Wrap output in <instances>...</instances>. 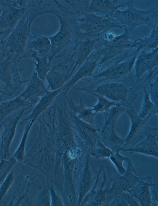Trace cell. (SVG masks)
I'll return each mask as SVG.
<instances>
[{
	"mask_svg": "<svg viewBox=\"0 0 158 206\" xmlns=\"http://www.w3.org/2000/svg\"><path fill=\"white\" fill-rule=\"evenodd\" d=\"M124 31L118 35L114 33H106L98 39L94 51L100 57L94 72H98L108 66L126 60L138 54L135 39Z\"/></svg>",
	"mask_w": 158,
	"mask_h": 206,
	"instance_id": "1",
	"label": "cell"
},
{
	"mask_svg": "<svg viewBox=\"0 0 158 206\" xmlns=\"http://www.w3.org/2000/svg\"><path fill=\"white\" fill-rule=\"evenodd\" d=\"M69 22L75 36L80 40L98 38L114 28L123 30L121 24L115 19L98 15L89 11L75 12Z\"/></svg>",
	"mask_w": 158,
	"mask_h": 206,
	"instance_id": "2",
	"label": "cell"
},
{
	"mask_svg": "<svg viewBox=\"0 0 158 206\" xmlns=\"http://www.w3.org/2000/svg\"><path fill=\"white\" fill-rule=\"evenodd\" d=\"M134 80L128 76L123 81L104 82L95 86H88L75 89L101 95L109 100L120 103L125 108L132 104L137 97L138 90Z\"/></svg>",
	"mask_w": 158,
	"mask_h": 206,
	"instance_id": "3",
	"label": "cell"
},
{
	"mask_svg": "<svg viewBox=\"0 0 158 206\" xmlns=\"http://www.w3.org/2000/svg\"><path fill=\"white\" fill-rule=\"evenodd\" d=\"M126 8L118 10L112 18L117 20L122 25L123 30L130 34L136 27L143 25L153 28L158 25V11L155 8L147 10H141L136 8L134 1L126 2Z\"/></svg>",
	"mask_w": 158,
	"mask_h": 206,
	"instance_id": "4",
	"label": "cell"
},
{
	"mask_svg": "<svg viewBox=\"0 0 158 206\" xmlns=\"http://www.w3.org/2000/svg\"><path fill=\"white\" fill-rule=\"evenodd\" d=\"M25 14L2 43L1 51L18 63L24 58L28 40L31 35Z\"/></svg>",
	"mask_w": 158,
	"mask_h": 206,
	"instance_id": "5",
	"label": "cell"
},
{
	"mask_svg": "<svg viewBox=\"0 0 158 206\" xmlns=\"http://www.w3.org/2000/svg\"><path fill=\"white\" fill-rule=\"evenodd\" d=\"M60 23L59 28L53 35L49 37L51 47L48 56L49 62L64 58L74 44L77 38L69 23L58 14H55Z\"/></svg>",
	"mask_w": 158,
	"mask_h": 206,
	"instance_id": "6",
	"label": "cell"
},
{
	"mask_svg": "<svg viewBox=\"0 0 158 206\" xmlns=\"http://www.w3.org/2000/svg\"><path fill=\"white\" fill-rule=\"evenodd\" d=\"M138 54L122 62L112 64L83 80L90 82V85L92 86L106 82L123 81L132 72Z\"/></svg>",
	"mask_w": 158,
	"mask_h": 206,
	"instance_id": "7",
	"label": "cell"
},
{
	"mask_svg": "<svg viewBox=\"0 0 158 206\" xmlns=\"http://www.w3.org/2000/svg\"><path fill=\"white\" fill-rule=\"evenodd\" d=\"M19 63L7 56L1 51L0 52V83L5 86L7 96H11L20 88L26 80H22L19 73L23 68L18 67Z\"/></svg>",
	"mask_w": 158,
	"mask_h": 206,
	"instance_id": "8",
	"label": "cell"
},
{
	"mask_svg": "<svg viewBox=\"0 0 158 206\" xmlns=\"http://www.w3.org/2000/svg\"><path fill=\"white\" fill-rule=\"evenodd\" d=\"M126 108L125 112L129 117L131 125L128 133L124 138L125 143L123 149L128 146L131 147L149 135L158 132V128L148 126L146 122L139 117L132 104Z\"/></svg>",
	"mask_w": 158,
	"mask_h": 206,
	"instance_id": "9",
	"label": "cell"
},
{
	"mask_svg": "<svg viewBox=\"0 0 158 206\" xmlns=\"http://www.w3.org/2000/svg\"><path fill=\"white\" fill-rule=\"evenodd\" d=\"M126 171L123 175L115 171L112 177L111 186L107 194L109 204L115 196L134 187L140 180L139 177L134 168L131 160L129 159Z\"/></svg>",
	"mask_w": 158,
	"mask_h": 206,
	"instance_id": "10",
	"label": "cell"
},
{
	"mask_svg": "<svg viewBox=\"0 0 158 206\" xmlns=\"http://www.w3.org/2000/svg\"><path fill=\"white\" fill-rule=\"evenodd\" d=\"M29 107L22 108L3 119L0 135V155L2 159H7L11 157L10 147L15 135L17 125L23 115L27 113L25 111Z\"/></svg>",
	"mask_w": 158,
	"mask_h": 206,
	"instance_id": "11",
	"label": "cell"
},
{
	"mask_svg": "<svg viewBox=\"0 0 158 206\" xmlns=\"http://www.w3.org/2000/svg\"><path fill=\"white\" fill-rule=\"evenodd\" d=\"M113 175L109 167L101 165L91 193L90 206H108L107 194L111 186Z\"/></svg>",
	"mask_w": 158,
	"mask_h": 206,
	"instance_id": "12",
	"label": "cell"
},
{
	"mask_svg": "<svg viewBox=\"0 0 158 206\" xmlns=\"http://www.w3.org/2000/svg\"><path fill=\"white\" fill-rule=\"evenodd\" d=\"M65 7L56 0H28L25 14L29 28L31 29L32 22L38 17L49 13L60 15L64 11Z\"/></svg>",
	"mask_w": 158,
	"mask_h": 206,
	"instance_id": "13",
	"label": "cell"
},
{
	"mask_svg": "<svg viewBox=\"0 0 158 206\" xmlns=\"http://www.w3.org/2000/svg\"><path fill=\"white\" fill-rule=\"evenodd\" d=\"M158 48L149 51L142 49L139 52L133 68V76L137 81L145 73L158 67Z\"/></svg>",
	"mask_w": 158,
	"mask_h": 206,
	"instance_id": "14",
	"label": "cell"
},
{
	"mask_svg": "<svg viewBox=\"0 0 158 206\" xmlns=\"http://www.w3.org/2000/svg\"><path fill=\"white\" fill-rule=\"evenodd\" d=\"M100 59L99 56L92 52L86 60L63 86L61 90L68 93L80 80L92 76L99 65Z\"/></svg>",
	"mask_w": 158,
	"mask_h": 206,
	"instance_id": "15",
	"label": "cell"
},
{
	"mask_svg": "<svg viewBox=\"0 0 158 206\" xmlns=\"http://www.w3.org/2000/svg\"><path fill=\"white\" fill-rule=\"evenodd\" d=\"M97 40L98 38L85 40L77 38L68 53L74 64V74L94 50Z\"/></svg>",
	"mask_w": 158,
	"mask_h": 206,
	"instance_id": "16",
	"label": "cell"
},
{
	"mask_svg": "<svg viewBox=\"0 0 158 206\" xmlns=\"http://www.w3.org/2000/svg\"><path fill=\"white\" fill-rule=\"evenodd\" d=\"M25 80V88L19 95L25 100H29L34 104L37 103L41 97L49 91L46 88L44 82L39 78L35 70Z\"/></svg>",
	"mask_w": 158,
	"mask_h": 206,
	"instance_id": "17",
	"label": "cell"
},
{
	"mask_svg": "<svg viewBox=\"0 0 158 206\" xmlns=\"http://www.w3.org/2000/svg\"><path fill=\"white\" fill-rule=\"evenodd\" d=\"M0 30L12 31L24 15L26 10L9 5L6 0H1Z\"/></svg>",
	"mask_w": 158,
	"mask_h": 206,
	"instance_id": "18",
	"label": "cell"
},
{
	"mask_svg": "<svg viewBox=\"0 0 158 206\" xmlns=\"http://www.w3.org/2000/svg\"><path fill=\"white\" fill-rule=\"evenodd\" d=\"M157 185V184L153 183L151 176L141 177L138 183L126 192L134 197L140 206H150L152 201L150 187Z\"/></svg>",
	"mask_w": 158,
	"mask_h": 206,
	"instance_id": "19",
	"label": "cell"
},
{
	"mask_svg": "<svg viewBox=\"0 0 158 206\" xmlns=\"http://www.w3.org/2000/svg\"><path fill=\"white\" fill-rule=\"evenodd\" d=\"M50 47L48 37L40 35H31L27 41L24 58L48 56Z\"/></svg>",
	"mask_w": 158,
	"mask_h": 206,
	"instance_id": "20",
	"label": "cell"
},
{
	"mask_svg": "<svg viewBox=\"0 0 158 206\" xmlns=\"http://www.w3.org/2000/svg\"><path fill=\"white\" fill-rule=\"evenodd\" d=\"M72 120L74 129L91 147H94L100 138L101 129L97 125L89 124L76 117L73 113Z\"/></svg>",
	"mask_w": 158,
	"mask_h": 206,
	"instance_id": "21",
	"label": "cell"
},
{
	"mask_svg": "<svg viewBox=\"0 0 158 206\" xmlns=\"http://www.w3.org/2000/svg\"><path fill=\"white\" fill-rule=\"evenodd\" d=\"M126 6V2L120 0H93L90 1L88 10L98 15L112 18L116 11Z\"/></svg>",
	"mask_w": 158,
	"mask_h": 206,
	"instance_id": "22",
	"label": "cell"
},
{
	"mask_svg": "<svg viewBox=\"0 0 158 206\" xmlns=\"http://www.w3.org/2000/svg\"><path fill=\"white\" fill-rule=\"evenodd\" d=\"M121 150L129 154L140 153L158 158V133L151 134L131 147Z\"/></svg>",
	"mask_w": 158,
	"mask_h": 206,
	"instance_id": "23",
	"label": "cell"
},
{
	"mask_svg": "<svg viewBox=\"0 0 158 206\" xmlns=\"http://www.w3.org/2000/svg\"><path fill=\"white\" fill-rule=\"evenodd\" d=\"M115 127L109 125L103 126L100 134L102 142L113 153L120 152L125 143L124 138L117 134Z\"/></svg>",
	"mask_w": 158,
	"mask_h": 206,
	"instance_id": "24",
	"label": "cell"
},
{
	"mask_svg": "<svg viewBox=\"0 0 158 206\" xmlns=\"http://www.w3.org/2000/svg\"><path fill=\"white\" fill-rule=\"evenodd\" d=\"M61 89L62 88L55 90L49 91L41 97L32 110L31 114L19 124L24 125L30 121L34 122L39 116L52 104L56 97L61 92Z\"/></svg>",
	"mask_w": 158,
	"mask_h": 206,
	"instance_id": "25",
	"label": "cell"
},
{
	"mask_svg": "<svg viewBox=\"0 0 158 206\" xmlns=\"http://www.w3.org/2000/svg\"><path fill=\"white\" fill-rule=\"evenodd\" d=\"M34 104L29 100H25L18 96L9 100H4L0 103V120H2L19 109L29 107Z\"/></svg>",
	"mask_w": 158,
	"mask_h": 206,
	"instance_id": "26",
	"label": "cell"
},
{
	"mask_svg": "<svg viewBox=\"0 0 158 206\" xmlns=\"http://www.w3.org/2000/svg\"><path fill=\"white\" fill-rule=\"evenodd\" d=\"M69 103L71 110L76 117L86 122L93 124L96 113L91 108L86 107L80 98L78 105L75 104L72 98L69 99Z\"/></svg>",
	"mask_w": 158,
	"mask_h": 206,
	"instance_id": "27",
	"label": "cell"
},
{
	"mask_svg": "<svg viewBox=\"0 0 158 206\" xmlns=\"http://www.w3.org/2000/svg\"><path fill=\"white\" fill-rule=\"evenodd\" d=\"M70 79L68 75L54 69L51 66L46 76V80L48 88L52 91L62 88Z\"/></svg>",
	"mask_w": 158,
	"mask_h": 206,
	"instance_id": "28",
	"label": "cell"
},
{
	"mask_svg": "<svg viewBox=\"0 0 158 206\" xmlns=\"http://www.w3.org/2000/svg\"><path fill=\"white\" fill-rule=\"evenodd\" d=\"M141 90L143 92V97L138 114L140 117L147 122L152 116L155 114L157 115L158 106L151 101L146 88H143Z\"/></svg>",
	"mask_w": 158,
	"mask_h": 206,
	"instance_id": "29",
	"label": "cell"
},
{
	"mask_svg": "<svg viewBox=\"0 0 158 206\" xmlns=\"http://www.w3.org/2000/svg\"><path fill=\"white\" fill-rule=\"evenodd\" d=\"M158 25L155 26L147 36L144 38H136L137 50L140 51L142 49L151 51L158 48Z\"/></svg>",
	"mask_w": 158,
	"mask_h": 206,
	"instance_id": "30",
	"label": "cell"
},
{
	"mask_svg": "<svg viewBox=\"0 0 158 206\" xmlns=\"http://www.w3.org/2000/svg\"><path fill=\"white\" fill-rule=\"evenodd\" d=\"M126 109V108L119 103L102 113L104 119L103 126L110 125L115 126L117 120Z\"/></svg>",
	"mask_w": 158,
	"mask_h": 206,
	"instance_id": "31",
	"label": "cell"
},
{
	"mask_svg": "<svg viewBox=\"0 0 158 206\" xmlns=\"http://www.w3.org/2000/svg\"><path fill=\"white\" fill-rule=\"evenodd\" d=\"M33 59L36 61V62H33L35 66L34 70L39 78L44 82L50 70L51 63L49 62L47 56L41 57H35Z\"/></svg>",
	"mask_w": 158,
	"mask_h": 206,
	"instance_id": "32",
	"label": "cell"
},
{
	"mask_svg": "<svg viewBox=\"0 0 158 206\" xmlns=\"http://www.w3.org/2000/svg\"><path fill=\"white\" fill-rule=\"evenodd\" d=\"M34 122L30 121L25 124L26 126L20 144L15 152L13 157L19 164H21L24 160L25 157V144L29 132Z\"/></svg>",
	"mask_w": 158,
	"mask_h": 206,
	"instance_id": "33",
	"label": "cell"
},
{
	"mask_svg": "<svg viewBox=\"0 0 158 206\" xmlns=\"http://www.w3.org/2000/svg\"><path fill=\"white\" fill-rule=\"evenodd\" d=\"M90 94L96 97L98 99V101L96 104L89 106L96 113H102L108 110L112 107L119 104V103L110 100L98 94L94 93H91Z\"/></svg>",
	"mask_w": 158,
	"mask_h": 206,
	"instance_id": "34",
	"label": "cell"
},
{
	"mask_svg": "<svg viewBox=\"0 0 158 206\" xmlns=\"http://www.w3.org/2000/svg\"><path fill=\"white\" fill-rule=\"evenodd\" d=\"M112 152L103 144L101 139L98 141L95 146L90 150V155L97 159L109 158Z\"/></svg>",
	"mask_w": 158,
	"mask_h": 206,
	"instance_id": "35",
	"label": "cell"
},
{
	"mask_svg": "<svg viewBox=\"0 0 158 206\" xmlns=\"http://www.w3.org/2000/svg\"><path fill=\"white\" fill-rule=\"evenodd\" d=\"M16 162L13 156L7 159H2L0 162V186Z\"/></svg>",
	"mask_w": 158,
	"mask_h": 206,
	"instance_id": "36",
	"label": "cell"
},
{
	"mask_svg": "<svg viewBox=\"0 0 158 206\" xmlns=\"http://www.w3.org/2000/svg\"><path fill=\"white\" fill-rule=\"evenodd\" d=\"M109 158L116 167L117 171L120 174L123 175L126 169L123 166V163L124 161L127 162L129 159L121 154L120 152H112Z\"/></svg>",
	"mask_w": 158,
	"mask_h": 206,
	"instance_id": "37",
	"label": "cell"
},
{
	"mask_svg": "<svg viewBox=\"0 0 158 206\" xmlns=\"http://www.w3.org/2000/svg\"><path fill=\"white\" fill-rule=\"evenodd\" d=\"M91 0H63L68 5L69 10L75 12H85L88 8Z\"/></svg>",
	"mask_w": 158,
	"mask_h": 206,
	"instance_id": "38",
	"label": "cell"
},
{
	"mask_svg": "<svg viewBox=\"0 0 158 206\" xmlns=\"http://www.w3.org/2000/svg\"><path fill=\"white\" fill-rule=\"evenodd\" d=\"M89 157L88 156L81 185V189L85 191H88L91 187L94 180L93 174L89 165Z\"/></svg>",
	"mask_w": 158,
	"mask_h": 206,
	"instance_id": "39",
	"label": "cell"
},
{
	"mask_svg": "<svg viewBox=\"0 0 158 206\" xmlns=\"http://www.w3.org/2000/svg\"><path fill=\"white\" fill-rule=\"evenodd\" d=\"M14 177L13 171H12L8 174L5 180L0 186V204L5 195L12 185Z\"/></svg>",
	"mask_w": 158,
	"mask_h": 206,
	"instance_id": "40",
	"label": "cell"
},
{
	"mask_svg": "<svg viewBox=\"0 0 158 206\" xmlns=\"http://www.w3.org/2000/svg\"><path fill=\"white\" fill-rule=\"evenodd\" d=\"M158 77H156L153 82H150L146 88L151 101L158 106Z\"/></svg>",
	"mask_w": 158,
	"mask_h": 206,
	"instance_id": "41",
	"label": "cell"
},
{
	"mask_svg": "<svg viewBox=\"0 0 158 206\" xmlns=\"http://www.w3.org/2000/svg\"><path fill=\"white\" fill-rule=\"evenodd\" d=\"M110 206H128L122 195L114 197L109 204Z\"/></svg>",
	"mask_w": 158,
	"mask_h": 206,
	"instance_id": "42",
	"label": "cell"
},
{
	"mask_svg": "<svg viewBox=\"0 0 158 206\" xmlns=\"http://www.w3.org/2000/svg\"><path fill=\"white\" fill-rule=\"evenodd\" d=\"M121 195L128 206H140L134 197L128 192H124Z\"/></svg>",
	"mask_w": 158,
	"mask_h": 206,
	"instance_id": "43",
	"label": "cell"
},
{
	"mask_svg": "<svg viewBox=\"0 0 158 206\" xmlns=\"http://www.w3.org/2000/svg\"><path fill=\"white\" fill-rule=\"evenodd\" d=\"M67 146L64 140H60L59 141L58 144V152L61 154L64 153L67 150Z\"/></svg>",
	"mask_w": 158,
	"mask_h": 206,
	"instance_id": "44",
	"label": "cell"
},
{
	"mask_svg": "<svg viewBox=\"0 0 158 206\" xmlns=\"http://www.w3.org/2000/svg\"><path fill=\"white\" fill-rule=\"evenodd\" d=\"M11 31L0 30V43L2 42L9 35Z\"/></svg>",
	"mask_w": 158,
	"mask_h": 206,
	"instance_id": "45",
	"label": "cell"
},
{
	"mask_svg": "<svg viewBox=\"0 0 158 206\" xmlns=\"http://www.w3.org/2000/svg\"><path fill=\"white\" fill-rule=\"evenodd\" d=\"M51 192L52 202L53 205L54 206L58 205V200L57 196L53 190H52Z\"/></svg>",
	"mask_w": 158,
	"mask_h": 206,
	"instance_id": "46",
	"label": "cell"
},
{
	"mask_svg": "<svg viewBox=\"0 0 158 206\" xmlns=\"http://www.w3.org/2000/svg\"><path fill=\"white\" fill-rule=\"evenodd\" d=\"M0 95H7V90L4 85L0 83Z\"/></svg>",
	"mask_w": 158,
	"mask_h": 206,
	"instance_id": "47",
	"label": "cell"
},
{
	"mask_svg": "<svg viewBox=\"0 0 158 206\" xmlns=\"http://www.w3.org/2000/svg\"><path fill=\"white\" fill-rule=\"evenodd\" d=\"M151 197L152 201L156 202L158 203V197L157 193L155 190L152 191L151 193Z\"/></svg>",
	"mask_w": 158,
	"mask_h": 206,
	"instance_id": "48",
	"label": "cell"
},
{
	"mask_svg": "<svg viewBox=\"0 0 158 206\" xmlns=\"http://www.w3.org/2000/svg\"><path fill=\"white\" fill-rule=\"evenodd\" d=\"M3 123V120H0V135Z\"/></svg>",
	"mask_w": 158,
	"mask_h": 206,
	"instance_id": "49",
	"label": "cell"
},
{
	"mask_svg": "<svg viewBox=\"0 0 158 206\" xmlns=\"http://www.w3.org/2000/svg\"><path fill=\"white\" fill-rule=\"evenodd\" d=\"M4 96L3 95H0V103L4 101V100L3 99V97Z\"/></svg>",
	"mask_w": 158,
	"mask_h": 206,
	"instance_id": "50",
	"label": "cell"
},
{
	"mask_svg": "<svg viewBox=\"0 0 158 206\" xmlns=\"http://www.w3.org/2000/svg\"><path fill=\"white\" fill-rule=\"evenodd\" d=\"M2 42L0 43V52L1 51V49H2Z\"/></svg>",
	"mask_w": 158,
	"mask_h": 206,
	"instance_id": "51",
	"label": "cell"
},
{
	"mask_svg": "<svg viewBox=\"0 0 158 206\" xmlns=\"http://www.w3.org/2000/svg\"><path fill=\"white\" fill-rule=\"evenodd\" d=\"M2 9V7L1 4L0 2V12L1 11Z\"/></svg>",
	"mask_w": 158,
	"mask_h": 206,
	"instance_id": "52",
	"label": "cell"
}]
</instances>
